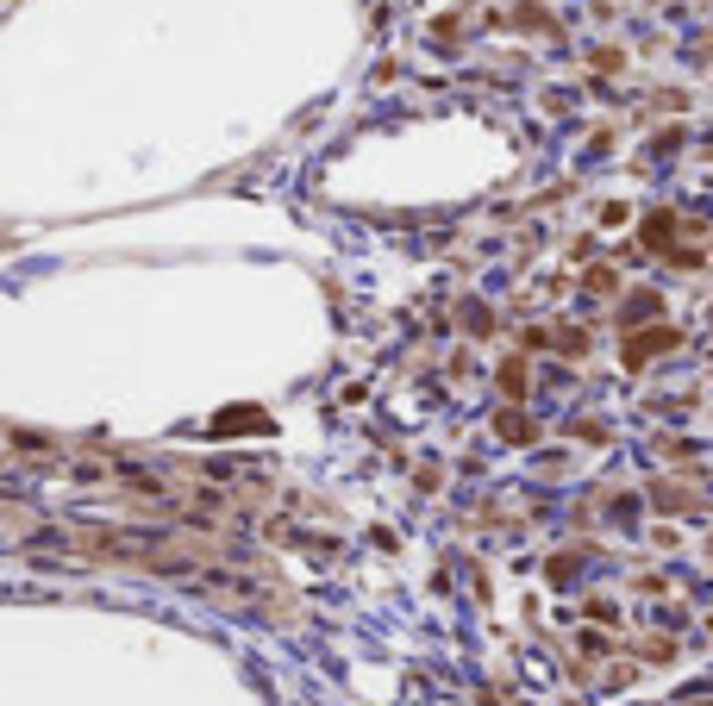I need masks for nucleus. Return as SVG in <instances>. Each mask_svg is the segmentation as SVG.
I'll return each mask as SVG.
<instances>
[{"label":"nucleus","mask_w":713,"mask_h":706,"mask_svg":"<svg viewBox=\"0 0 713 706\" xmlns=\"http://www.w3.org/2000/svg\"><path fill=\"white\" fill-rule=\"evenodd\" d=\"M670 344H676V332H670V325H657V332H638V338L626 344V369H638V363H651L657 350H670Z\"/></svg>","instance_id":"f257e3e1"},{"label":"nucleus","mask_w":713,"mask_h":706,"mask_svg":"<svg viewBox=\"0 0 713 706\" xmlns=\"http://www.w3.org/2000/svg\"><path fill=\"white\" fill-rule=\"evenodd\" d=\"M238 425H251V432H263V413H219V432H238Z\"/></svg>","instance_id":"f03ea898"}]
</instances>
